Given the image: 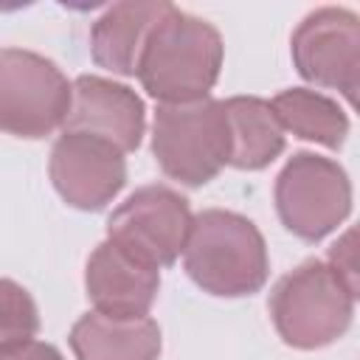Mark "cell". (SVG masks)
I'll return each instance as SVG.
<instances>
[{
	"mask_svg": "<svg viewBox=\"0 0 360 360\" xmlns=\"http://www.w3.org/2000/svg\"><path fill=\"white\" fill-rule=\"evenodd\" d=\"M278 124L284 132L295 138L321 143L326 149H340L349 135V118L338 107L335 98L309 90V87H290L273 96L270 101Z\"/></svg>",
	"mask_w": 360,
	"mask_h": 360,
	"instance_id": "9a60e30c",
	"label": "cell"
},
{
	"mask_svg": "<svg viewBox=\"0 0 360 360\" xmlns=\"http://www.w3.org/2000/svg\"><path fill=\"white\" fill-rule=\"evenodd\" d=\"M172 3H115L90 28V56L98 68L135 76L149 31Z\"/></svg>",
	"mask_w": 360,
	"mask_h": 360,
	"instance_id": "7c38bea8",
	"label": "cell"
},
{
	"mask_svg": "<svg viewBox=\"0 0 360 360\" xmlns=\"http://www.w3.org/2000/svg\"><path fill=\"white\" fill-rule=\"evenodd\" d=\"M48 174L56 194L70 208L98 211L124 188L127 160L112 143L87 132L65 129L51 149Z\"/></svg>",
	"mask_w": 360,
	"mask_h": 360,
	"instance_id": "9c48e42d",
	"label": "cell"
},
{
	"mask_svg": "<svg viewBox=\"0 0 360 360\" xmlns=\"http://www.w3.org/2000/svg\"><path fill=\"white\" fill-rule=\"evenodd\" d=\"M73 84L56 62L25 48L0 51V129L17 138H45L65 129Z\"/></svg>",
	"mask_w": 360,
	"mask_h": 360,
	"instance_id": "5b68a950",
	"label": "cell"
},
{
	"mask_svg": "<svg viewBox=\"0 0 360 360\" xmlns=\"http://www.w3.org/2000/svg\"><path fill=\"white\" fill-rule=\"evenodd\" d=\"M70 132H87L121 152L141 146L146 129V110L135 90L104 76H79L73 82L70 112L65 121Z\"/></svg>",
	"mask_w": 360,
	"mask_h": 360,
	"instance_id": "8fae6325",
	"label": "cell"
},
{
	"mask_svg": "<svg viewBox=\"0 0 360 360\" xmlns=\"http://www.w3.org/2000/svg\"><path fill=\"white\" fill-rule=\"evenodd\" d=\"M84 290L96 312L112 318H143L158 298L160 270L112 239H104L87 259Z\"/></svg>",
	"mask_w": 360,
	"mask_h": 360,
	"instance_id": "30bf717a",
	"label": "cell"
},
{
	"mask_svg": "<svg viewBox=\"0 0 360 360\" xmlns=\"http://www.w3.org/2000/svg\"><path fill=\"white\" fill-rule=\"evenodd\" d=\"M276 211L298 239L318 242L352 211V183L338 160L295 152L276 177Z\"/></svg>",
	"mask_w": 360,
	"mask_h": 360,
	"instance_id": "8992f818",
	"label": "cell"
},
{
	"mask_svg": "<svg viewBox=\"0 0 360 360\" xmlns=\"http://www.w3.org/2000/svg\"><path fill=\"white\" fill-rule=\"evenodd\" d=\"M152 155L160 172L183 186L211 183L231 158V132L222 101L200 98L160 104L152 124Z\"/></svg>",
	"mask_w": 360,
	"mask_h": 360,
	"instance_id": "277c9868",
	"label": "cell"
},
{
	"mask_svg": "<svg viewBox=\"0 0 360 360\" xmlns=\"http://www.w3.org/2000/svg\"><path fill=\"white\" fill-rule=\"evenodd\" d=\"M222 59L219 31L197 14L169 6L146 37L135 76L160 104H186L208 98Z\"/></svg>",
	"mask_w": 360,
	"mask_h": 360,
	"instance_id": "6da1fadb",
	"label": "cell"
},
{
	"mask_svg": "<svg viewBox=\"0 0 360 360\" xmlns=\"http://www.w3.org/2000/svg\"><path fill=\"white\" fill-rule=\"evenodd\" d=\"M357 292L326 264L309 259L278 278L270 292V318L292 349L335 343L352 323Z\"/></svg>",
	"mask_w": 360,
	"mask_h": 360,
	"instance_id": "3957f363",
	"label": "cell"
},
{
	"mask_svg": "<svg viewBox=\"0 0 360 360\" xmlns=\"http://www.w3.org/2000/svg\"><path fill=\"white\" fill-rule=\"evenodd\" d=\"M231 132L228 166L236 169H264L284 152V129L270 107V101L256 96H233L222 101Z\"/></svg>",
	"mask_w": 360,
	"mask_h": 360,
	"instance_id": "5bb4252c",
	"label": "cell"
},
{
	"mask_svg": "<svg viewBox=\"0 0 360 360\" xmlns=\"http://www.w3.org/2000/svg\"><path fill=\"white\" fill-rule=\"evenodd\" d=\"M37 329L39 312L31 292L11 278H0V352L31 340Z\"/></svg>",
	"mask_w": 360,
	"mask_h": 360,
	"instance_id": "2e32d148",
	"label": "cell"
},
{
	"mask_svg": "<svg viewBox=\"0 0 360 360\" xmlns=\"http://www.w3.org/2000/svg\"><path fill=\"white\" fill-rule=\"evenodd\" d=\"M354 292H357V250H354V231H346L329 250L326 262Z\"/></svg>",
	"mask_w": 360,
	"mask_h": 360,
	"instance_id": "e0dca14e",
	"label": "cell"
},
{
	"mask_svg": "<svg viewBox=\"0 0 360 360\" xmlns=\"http://www.w3.org/2000/svg\"><path fill=\"white\" fill-rule=\"evenodd\" d=\"M191 211L183 194L152 183L135 188L107 219V239L141 256L143 262L169 267L186 248Z\"/></svg>",
	"mask_w": 360,
	"mask_h": 360,
	"instance_id": "ba28073f",
	"label": "cell"
},
{
	"mask_svg": "<svg viewBox=\"0 0 360 360\" xmlns=\"http://www.w3.org/2000/svg\"><path fill=\"white\" fill-rule=\"evenodd\" d=\"M0 360H65L62 352L45 340H25L8 352H0Z\"/></svg>",
	"mask_w": 360,
	"mask_h": 360,
	"instance_id": "ac0fdd59",
	"label": "cell"
},
{
	"mask_svg": "<svg viewBox=\"0 0 360 360\" xmlns=\"http://www.w3.org/2000/svg\"><path fill=\"white\" fill-rule=\"evenodd\" d=\"M290 53L307 82L338 90L354 104L360 90V22L354 11L338 6L309 11L292 31Z\"/></svg>",
	"mask_w": 360,
	"mask_h": 360,
	"instance_id": "52a82bcc",
	"label": "cell"
},
{
	"mask_svg": "<svg viewBox=\"0 0 360 360\" xmlns=\"http://www.w3.org/2000/svg\"><path fill=\"white\" fill-rule=\"evenodd\" d=\"M70 349L76 360H158L160 326L143 318H112L104 312H84L70 329Z\"/></svg>",
	"mask_w": 360,
	"mask_h": 360,
	"instance_id": "4fadbf2b",
	"label": "cell"
},
{
	"mask_svg": "<svg viewBox=\"0 0 360 360\" xmlns=\"http://www.w3.org/2000/svg\"><path fill=\"white\" fill-rule=\"evenodd\" d=\"M183 264L188 278L217 298L253 295L270 273L262 231L248 217L225 208H208L191 217Z\"/></svg>",
	"mask_w": 360,
	"mask_h": 360,
	"instance_id": "7a4b0ae2",
	"label": "cell"
}]
</instances>
